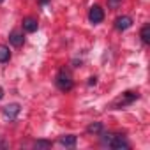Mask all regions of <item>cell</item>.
<instances>
[{
  "label": "cell",
  "instance_id": "obj_15",
  "mask_svg": "<svg viewBox=\"0 0 150 150\" xmlns=\"http://www.w3.org/2000/svg\"><path fill=\"white\" fill-rule=\"evenodd\" d=\"M96 83H97V78H96V76L88 78V87H92V85H96Z\"/></svg>",
  "mask_w": 150,
  "mask_h": 150
},
{
  "label": "cell",
  "instance_id": "obj_13",
  "mask_svg": "<svg viewBox=\"0 0 150 150\" xmlns=\"http://www.w3.org/2000/svg\"><path fill=\"white\" fill-rule=\"evenodd\" d=\"M51 145H53V143H51L50 139H37V141L34 143L35 148H51Z\"/></svg>",
  "mask_w": 150,
  "mask_h": 150
},
{
  "label": "cell",
  "instance_id": "obj_17",
  "mask_svg": "<svg viewBox=\"0 0 150 150\" xmlns=\"http://www.w3.org/2000/svg\"><path fill=\"white\" fill-rule=\"evenodd\" d=\"M2 97H4V88L0 87V99H2Z\"/></svg>",
  "mask_w": 150,
  "mask_h": 150
},
{
  "label": "cell",
  "instance_id": "obj_18",
  "mask_svg": "<svg viewBox=\"0 0 150 150\" xmlns=\"http://www.w3.org/2000/svg\"><path fill=\"white\" fill-rule=\"evenodd\" d=\"M2 2H4V0H0V4H2Z\"/></svg>",
  "mask_w": 150,
  "mask_h": 150
},
{
  "label": "cell",
  "instance_id": "obj_4",
  "mask_svg": "<svg viewBox=\"0 0 150 150\" xmlns=\"http://www.w3.org/2000/svg\"><path fill=\"white\" fill-rule=\"evenodd\" d=\"M88 20H90V23L99 25V23L104 20V11H103L99 6H92L90 11H88Z\"/></svg>",
  "mask_w": 150,
  "mask_h": 150
},
{
  "label": "cell",
  "instance_id": "obj_1",
  "mask_svg": "<svg viewBox=\"0 0 150 150\" xmlns=\"http://www.w3.org/2000/svg\"><path fill=\"white\" fill-rule=\"evenodd\" d=\"M101 143L104 146H110V148H115V150H122V148H131L129 141L122 136V134H113V132H101Z\"/></svg>",
  "mask_w": 150,
  "mask_h": 150
},
{
  "label": "cell",
  "instance_id": "obj_8",
  "mask_svg": "<svg viewBox=\"0 0 150 150\" xmlns=\"http://www.w3.org/2000/svg\"><path fill=\"white\" fill-rule=\"evenodd\" d=\"M58 143H60L62 146L72 148V146H76V143H78V136H74V134H64V136L58 138Z\"/></svg>",
  "mask_w": 150,
  "mask_h": 150
},
{
  "label": "cell",
  "instance_id": "obj_3",
  "mask_svg": "<svg viewBox=\"0 0 150 150\" xmlns=\"http://www.w3.org/2000/svg\"><path fill=\"white\" fill-rule=\"evenodd\" d=\"M136 99H139V94H138V92H124V94H122V97H118L111 106L120 110V108H125V106L132 104Z\"/></svg>",
  "mask_w": 150,
  "mask_h": 150
},
{
  "label": "cell",
  "instance_id": "obj_2",
  "mask_svg": "<svg viewBox=\"0 0 150 150\" xmlns=\"http://www.w3.org/2000/svg\"><path fill=\"white\" fill-rule=\"evenodd\" d=\"M55 85H57L58 90L69 92V90H72L74 81H72V76H71V74H69L65 69H60V71L57 72V76H55Z\"/></svg>",
  "mask_w": 150,
  "mask_h": 150
},
{
  "label": "cell",
  "instance_id": "obj_9",
  "mask_svg": "<svg viewBox=\"0 0 150 150\" xmlns=\"http://www.w3.org/2000/svg\"><path fill=\"white\" fill-rule=\"evenodd\" d=\"M9 42H11L13 46L20 48V46H23V42H25V37H23V34H21L20 30H13V32L9 34Z\"/></svg>",
  "mask_w": 150,
  "mask_h": 150
},
{
  "label": "cell",
  "instance_id": "obj_10",
  "mask_svg": "<svg viewBox=\"0 0 150 150\" xmlns=\"http://www.w3.org/2000/svg\"><path fill=\"white\" fill-rule=\"evenodd\" d=\"M139 37H141V42H143L145 46L150 44V23H145V25L141 27V30H139Z\"/></svg>",
  "mask_w": 150,
  "mask_h": 150
},
{
  "label": "cell",
  "instance_id": "obj_7",
  "mask_svg": "<svg viewBox=\"0 0 150 150\" xmlns=\"http://www.w3.org/2000/svg\"><path fill=\"white\" fill-rule=\"evenodd\" d=\"M21 25H23V30H25V32H28V34H34V32L39 28V23H37V20H35V18H32V16H27V18H23Z\"/></svg>",
  "mask_w": 150,
  "mask_h": 150
},
{
  "label": "cell",
  "instance_id": "obj_12",
  "mask_svg": "<svg viewBox=\"0 0 150 150\" xmlns=\"http://www.w3.org/2000/svg\"><path fill=\"white\" fill-rule=\"evenodd\" d=\"M9 60H11V50H9V46L0 44V62L6 64V62H9Z\"/></svg>",
  "mask_w": 150,
  "mask_h": 150
},
{
  "label": "cell",
  "instance_id": "obj_11",
  "mask_svg": "<svg viewBox=\"0 0 150 150\" xmlns=\"http://www.w3.org/2000/svg\"><path fill=\"white\" fill-rule=\"evenodd\" d=\"M103 131H104L103 122H92V124L87 127V132H88V134H96V136H99Z\"/></svg>",
  "mask_w": 150,
  "mask_h": 150
},
{
  "label": "cell",
  "instance_id": "obj_14",
  "mask_svg": "<svg viewBox=\"0 0 150 150\" xmlns=\"http://www.w3.org/2000/svg\"><path fill=\"white\" fill-rule=\"evenodd\" d=\"M120 4H122V0H108V7L110 9H117Z\"/></svg>",
  "mask_w": 150,
  "mask_h": 150
},
{
  "label": "cell",
  "instance_id": "obj_5",
  "mask_svg": "<svg viewBox=\"0 0 150 150\" xmlns=\"http://www.w3.org/2000/svg\"><path fill=\"white\" fill-rule=\"evenodd\" d=\"M20 111H21V106L18 103H13V104L4 106V117L9 118V120H16V117L20 115Z\"/></svg>",
  "mask_w": 150,
  "mask_h": 150
},
{
  "label": "cell",
  "instance_id": "obj_16",
  "mask_svg": "<svg viewBox=\"0 0 150 150\" xmlns=\"http://www.w3.org/2000/svg\"><path fill=\"white\" fill-rule=\"evenodd\" d=\"M48 2H50V0H39V4H41V6H46Z\"/></svg>",
  "mask_w": 150,
  "mask_h": 150
},
{
  "label": "cell",
  "instance_id": "obj_6",
  "mask_svg": "<svg viewBox=\"0 0 150 150\" xmlns=\"http://www.w3.org/2000/svg\"><path fill=\"white\" fill-rule=\"evenodd\" d=\"M131 27H132V18L131 16H118L115 20V28L120 30V32H124V30H127Z\"/></svg>",
  "mask_w": 150,
  "mask_h": 150
}]
</instances>
